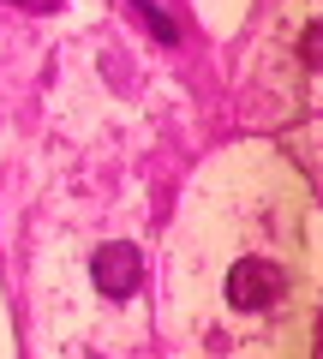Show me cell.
<instances>
[{"label":"cell","instance_id":"6da1fadb","mask_svg":"<svg viewBox=\"0 0 323 359\" xmlns=\"http://www.w3.org/2000/svg\"><path fill=\"white\" fill-rule=\"evenodd\" d=\"M287 287H294V269L270 264V257H240L228 269V282H221V299L233 311H270L287 299Z\"/></svg>","mask_w":323,"mask_h":359},{"label":"cell","instance_id":"7a4b0ae2","mask_svg":"<svg viewBox=\"0 0 323 359\" xmlns=\"http://www.w3.org/2000/svg\"><path fill=\"white\" fill-rule=\"evenodd\" d=\"M90 276H96V287H102L108 299H132V294H138V276H144V257H138V245H126V240H108L102 252L90 257Z\"/></svg>","mask_w":323,"mask_h":359},{"label":"cell","instance_id":"3957f363","mask_svg":"<svg viewBox=\"0 0 323 359\" xmlns=\"http://www.w3.org/2000/svg\"><path fill=\"white\" fill-rule=\"evenodd\" d=\"M132 6H138V18L150 25V36H156V42H180V30H174V18H162V13L150 6V0H132Z\"/></svg>","mask_w":323,"mask_h":359},{"label":"cell","instance_id":"277c9868","mask_svg":"<svg viewBox=\"0 0 323 359\" xmlns=\"http://www.w3.org/2000/svg\"><path fill=\"white\" fill-rule=\"evenodd\" d=\"M13 6H36V0H13Z\"/></svg>","mask_w":323,"mask_h":359}]
</instances>
